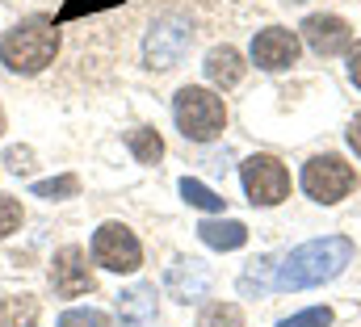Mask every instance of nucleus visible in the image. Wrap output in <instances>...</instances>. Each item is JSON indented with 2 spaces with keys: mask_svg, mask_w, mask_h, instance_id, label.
Wrapping results in <instances>:
<instances>
[{
  "mask_svg": "<svg viewBox=\"0 0 361 327\" xmlns=\"http://www.w3.org/2000/svg\"><path fill=\"white\" fill-rule=\"evenodd\" d=\"M55 55H59V25L55 17H42V13L17 21L0 38V63L13 76H38L55 63Z\"/></svg>",
  "mask_w": 361,
  "mask_h": 327,
  "instance_id": "nucleus-1",
  "label": "nucleus"
},
{
  "mask_svg": "<svg viewBox=\"0 0 361 327\" xmlns=\"http://www.w3.org/2000/svg\"><path fill=\"white\" fill-rule=\"evenodd\" d=\"M349 260H353V240H345V235L311 240L286 256V264L277 269V290H307V285L332 281Z\"/></svg>",
  "mask_w": 361,
  "mask_h": 327,
  "instance_id": "nucleus-2",
  "label": "nucleus"
},
{
  "mask_svg": "<svg viewBox=\"0 0 361 327\" xmlns=\"http://www.w3.org/2000/svg\"><path fill=\"white\" fill-rule=\"evenodd\" d=\"M173 118H177V130L189 143H210L227 126V105H223L219 92L197 88V84H185L177 97H173Z\"/></svg>",
  "mask_w": 361,
  "mask_h": 327,
  "instance_id": "nucleus-3",
  "label": "nucleus"
},
{
  "mask_svg": "<svg viewBox=\"0 0 361 327\" xmlns=\"http://www.w3.org/2000/svg\"><path fill=\"white\" fill-rule=\"evenodd\" d=\"M353 185H357L353 164H345L341 156H332V152L311 156L307 168H302V189H307V197H315V202H324V206H336L341 197H349Z\"/></svg>",
  "mask_w": 361,
  "mask_h": 327,
  "instance_id": "nucleus-4",
  "label": "nucleus"
},
{
  "mask_svg": "<svg viewBox=\"0 0 361 327\" xmlns=\"http://www.w3.org/2000/svg\"><path fill=\"white\" fill-rule=\"evenodd\" d=\"M240 176H244V193L252 206H277L290 197V172L277 156H248L240 164Z\"/></svg>",
  "mask_w": 361,
  "mask_h": 327,
  "instance_id": "nucleus-5",
  "label": "nucleus"
},
{
  "mask_svg": "<svg viewBox=\"0 0 361 327\" xmlns=\"http://www.w3.org/2000/svg\"><path fill=\"white\" fill-rule=\"evenodd\" d=\"M92 260H97L101 269H109V273H139L143 247H139V240H135L130 227L105 223V227H97V235H92Z\"/></svg>",
  "mask_w": 361,
  "mask_h": 327,
  "instance_id": "nucleus-6",
  "label": "nucleus"
},
{
  "mask_svg": "<svg viewBox=\"0 0 361 327\" xmlns=\"http://www.w3.org/2000/svg\"><path fill=\"white\" fill-rule=\"evenodd\" d=\"M189 42H193V25L185 17H177V13H169V17H160L147 30L143 59H147V68H177L180 55L189 51Z\"/></svg>",
  "mask_w": 361,
  "mask_h": 327,
  "instance_id": "nucleus-7",
  "label": "nucleus"
},
{
  "mask_svg": "<svg viewBox=\"0 0 361 327\" xmlns=\"http://www.w3.org/2000/svg\"><path fill=\"white\" fill-rule=\"evenodd\" d=\"M51 285H55V294L59 298H80V294H92V285H97V277H92L89 269V256H85V247H63V252H55V260H51Z\"/></svg>",
  "mask_w": 361,
  "mask_h": 327,
  "instance_id": "nucleus-8",
  "label": "nucleus"
},
{
  "mask_svg": "<svg viewBox=\"0 0 361 327\" xmlns=\"http://www.w3.org/2000/svg\"><path fill=\"white\" fill-rule=\"evenodd\" d=\"M298 51H302V42H298V34L286 30V25H269V30H261V34L252 38V63L265 68V72L290 68V63L298 59Z\"/></svg>",
  "mask_w": 361,
  "mask_h": 327,
  "instance_id": "nucleus-9",
  "label": "nucleus"
},
{
  "mask_svg": "<svg viewBox=\"0 0 361 327\" xmlns=\"http://www.w3.org/2000/svg\"><path fill=\"white\" fill-rule=\"evenodd\" d=\"M302 38H307V47H311L315 55H324V59L353 47L349 21H345V17H332V13H311V17L302 21Z\"/></svg>",
  "mask_w": 361,
  "mask_h": 327,
  "instance_id": "nucleus-10",
  "label": "nucleus"
},
{
  "mask_svg": "<svg viewBox=\"0 0 361 327\" xmlns=\"http://www.w3.org/2000/svg\"><path fill=\"white\" fill-rule=\"evenodd\" d=\"M118 319L122 327H147L156 319V290L152 285H135L118 294Z\"/></svg>",
  "mask_w": 361,
  "mask_h": 327,
  "instance_id": "nucleus-11",
  "label": "nucleus"
},
{
  "mask_svg": "<svg viewBox=\"0 0 361 327\" xmlns=\"http://www.w3.org/2000/svg\"><path fill=\"white\" fill-rule=\"evenodd\" d=\"M202 68H206V80L214 84V88H235V84L244 80V59H240L235 47H214Z\"/></svg>",
  "mask_w": 361,
  "mask_h": 327,
  "instance_id": "nucleus-12",
  "label": "nucleus"
},
{
  "mask_svg": "<svg viewBox=\"0 0 361 327\" xmlns=\"http://www.w3.org/2000/svg\"><path fill=\"white\" fill-rule=\"evenodd\" d=\"M197 240L206 247H214V252H235V247L248 244V227L235 223V218H206L197 227Z\"/></svg>",
  "mask_w": 361,
  "mask_h": 327,
  "instance_id": "nucleus-13",
  "label": "nucleus"
},
{
  "mask_svg": "<svg viewBox=\"0 0 361 327\" xmlns=\"http://www.w3.org/2000/svg\"><path fill=\"white\" fill-rule=\"evenodd\" d=\"M169 290L177 294L180 302H193L210 290V273L202 269V260H177L169 273Z\"/></svg>",
  "mask_w": 361,
  "mask_h": 327,
  "instance_id": "nucleus-14",
  "label": "nucleus"
},
{
  "mask_svg": "<svg viewBox=\"0 0 361 327\" xmlns=\"http://www.w3.org/2000/svg\"><path fill=\"white\" fill-rule=\"evenodd\" d=\"M0 327H38V302L30 294L0 302Z\"/></svg>",
  "mask_w": 361,
  "mask_h": 327,
  "instance_id": "nucleus-15",
  "label": "nucleus"
},
{
  "mask_svg": "<svg viewBox=\"0 0 361 327\" xmlns=\"http://www.w3.org/2000/svg\"><path fill=\"white\" fill-rule=\"evenodd\" d=\"M126 147H130V156L139 164H156L164 156V139H160V130H152V126L130 130V135H126Z\"/></svg>",
  "mask_w": 361,
  "mask_h": 327,
  "instance_id": "nucleus-16",
  "label": "nucleus"
},
{
  "mask_svg": "<svg viewBox=\"0 0 361 327\" xmlns=\"http://www.w3.org/2000/svg\"><path fill=\"white\" fill-rule=\"evenodd\" d=\"M180 197H185L189 206H197V210H210V214L227 210V197H219L214 189H206V185H202V180H193V176H185V180H180Z\"/></svg>",
  "mask_w": 361,
  "mask_h": 327,
  "instance_id": "nucleus-17",
  "label": "nucleus"
},
{
  "mask_svg": "<svg viewBox=\"0 0 361 327\" xmlns=\"http://www.w3.org/2000/svg\"><path fill=\"white\" fill-rule=\"evenodd\" d=\"M30 193L34 197H47V202H63V197H76L80 193V180L72 172H63V176H51V180H34Z\"/></svg>",
  "mask_w": 361,
  "mask_h": 327,
  "instance_id": "nucleus-18",
  "label": "nucleus"
},
{
  "mask_svg": "<svg viewBox=\"0 0 361 327\" xmlns=\"http://www.w3.org/2000/svg\"><path fill=\"white\" fill-rule=\"evenodd\" d=\"M197 327H244V311L235 302H210L197 315Z\"/></svg>",
  "mask_w": 361,
  "mask_h": 327,
  "instance_id": "nucleus-19",
  "label": "nucleus"
},
{
  "mask_svg": "<svg viewBox=\"0 0 361 327\" xmlns=\"http://www.w3.org/2000/svg\"><path fill=\"white\" fill-rule=\"evenodd\" d=\"M59 327H109V315L97 307H72L59 315Z\"/></svg>",
  "mask_w": 361,
  "mask_h": 327,
  "instance_id": "nucleus-20",
  "label": "nucleus"
},
{
  "mask_svg": "<svg viewBox=\"0 0 361 327\" xmlns=\"http://www.w3.org/2000/svg\"><path fill=\"white\" fill-rule=\"evenodd\" d=\"M21 202L17 197H8V193H0V240H8L17 227H21Z\"/></svg>",
  "mask_w": 361,
  "mask_h": 327,
  "instance_id": "nucleus-21",
  "label": "nucleus"
},
{
  "mask_svg": "<svg viewBox=\"0 0 361 327\" xmlns=\"http://www.w3.org/2000/svg\"><path fill=\"white\" fill-rule=\"evenodd\" d=\"M109 4H118V0H68V4L55 13V25H63V21H72V17H85V13H97V8H109Z\"/></svg>",
  "mask_w": 361,
  "mask_h": 327,
  "instance_id": "nucleus-22",
  "label": "nucleus"
},
{
  "mask_svg": "<svg viewBox=\"0 0 361 327\" xmlns=\"http://www.w3.org/2000/svg\"><path fill=\"white\" fill-rule=\"evenodd\" d=\"M277 327H332V311H328V307H311V311H302V315L281 319Z\"/></svg>",
  "mask_w": 361,
  "mask_h": 327,
  "instance_id": "nucleus-23",
  "label": "nucleus"
},
{
  "mask_svg": "<svg viewBox=\"0 0 361 327\" xmlns=\"http://www.w3.org/2000/svg\"><path fill=\"white\" fill-rule=\"evenodd\" d=\"M4 164H8V172H17V176H21V172H30V168H34V152H30V147H13V152L4 156Z\"/></svg>",
  "mask_w": 361,
  "mask_h": 327,
  "instance_id": "nucleus-24",
  "label": "nucleus"
},
{
  "mask_svg": "<svg viewBox=\"0 0 361 327\" xmlns=\"http://www.w3.org/2000/svg\"><path fill=\"white\" fill-rule=\"evenodd\" d=\"M349 80L361 88V42L353 47V55H349Z\"/></svg>",
  "mask_w": 361,
  "mask_h": 327,
  "instance_id": "nucleus-25",
  "label": "nucleus"
},
{
  "mask_svg": "<svg viewBox=\"0 0 361 327\" xmlns=\"http://www.w3.org/2000/svg\"><path fill=\"white\" fill-rule=\"evenodd\" d=\"M349 147H353V152L361 156V113L353 118V122H349Z\"/></svg>",
  "mask_w": 361,
  "mask_h": 327,
  "instance_id": "nucleus-26",
  "label": "nucleus"
},
{
  "mask_svg": "<svg viewBox=\"0 0 361 327\" xmlns=\"http://www.w3.org/2000/svg\"><path fill=\"white\" fill-rule=\"evenodd\" d=\"M0 135H4V113H0Z\"/></svg>",
  "mask_w": 361,
  "mask_h": 327,
  "instance_id": "nucleus-27",
  "label": "nucleus"
}]
</instances>
